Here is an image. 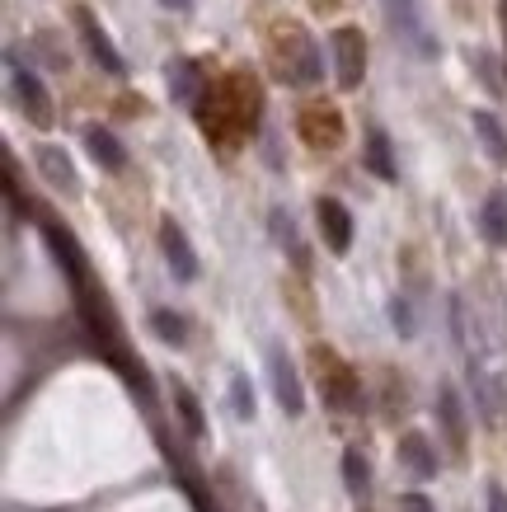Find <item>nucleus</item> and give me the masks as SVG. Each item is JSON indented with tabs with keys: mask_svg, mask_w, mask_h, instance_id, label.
<instances>
[{
	"mask_svg": "<svg viewBox=\"0 0 507 512\" xmlns=\"http://www.w3.org/2000/svg\"><path fill=\"white\" fill-rule=\"evenodd\" d=\"M329 52H334L338 85H343V90H357L362 76H367V38H362V29H334Z\"/></svg>",
	"mask_w": 507,
	"mask_h": 512,
	"instance_id": "1",
	"label": "nucleus"
},
{
	"mask_svg": "<svg viewBox=\"0 0 507 512\" xmlns=\"http://www.w3.org/2000/svg\"><path fill=\"white\" fill-rule=\"evenodd\" d=\"M385 19H390V29L400 33V38L414 47L418 57H437V52H442V47H437V38L423 29L418 0H385Z\"/></svg>",
	"mask_w": 507,
	"mask_h": 512,
	"instance_id": "2",
	"label": "nucleus"
},
{
	"mask_svg": "<svg viewBox=\"0 0 507 512\" xmlns=\"http://www.w3.org/2000/svg\"><path fill=\"white\" fill-rule=\"evenodd\" d=\"M268 376H273V395H277V404H282V414L296 419V414L306 409V390H301V376H296L292 357L282 353V348L268 353Z\"/></svg>",
	"mask_w": 507,
	"mask_h": 512,
	"instance_id": "3",
	"label": "nucleus"
},
{
	"mask_svg": "<svg viewBox=\"0 0 507 512\" xmlns=\"http://www.w3.org/2000/svg\"><path fill=\"white\" fill-rule=\"evenodd\" d=\"M43 240H47V249H52V259L66 268L71 287H85V282H90V264H85V254H80L76 235L66 231V226H57V221H47V226H43Z\"/></svg>",
	"mask_w": 507,
	"mask_h": 512,
	"instance_id": "4",
	"label": "nucleus"
},
{
	"mask_svg": "<svg viewBox=\"0 0 507 512\" xmlns=\"http://www.w3.org/2000/svg\"><path fill=\"white\" fill-rule=\"evenodd\" d=\"M10 85H15V104L24 109V118L38 127L52 123V99H47L43 80L33 76V71H24V66H10Z\"/></svg>",
	"mask_w": 507,
	"mask_h": 512,
	"instance_id": "5",
	"label": "nucleus"
},
{
	"mask_svg": "<svg viewBox=\"0 0 507 512\" xmlns=\"http://www.w3.org/2000/svg\"><path fill=\"white\" fill-rule=\"evenodd\" d=\"M160 249H165V264H169V273H174L179 282H193V278H198V254H193V245H188L184 226L160 221Z\"/></svg>",
	"mask_w": 507,
	"mask_h": 512,
	"instance_id": "6",
	"label": "nucleus"
},
{
	"mask_svg": "<svg viewBox=\"0 0 507 512\" xmlns=\"http://www.w3.org/2000/svg\"><path fill=\"white\" fill-rule=\"evenodd\" d=\"M315 217H320L324 245L334 249V254H348V249H353V217H348V207H343V202L320 198L315 202Z\"/></svg>",
	"mask_w": 507,
	"mask_h": 512,
	"instance_id": "7",
	"label": "nucleus"
},
{
	"mask_svg": "<svg viewBox=\"0 0 507 512\" xmlns=\"http://www.w3.org/2000/svg\"><path fill=\"white\" fill-rule=\"evenodd\" d=\"M76 24H80V38H85V47H90V57H94V62L104 66L108 76H123V71H127V62H123V57H118V47L108 43V33L99 29V24H94V15H90V10H76Z\"/></svg>",
	"mask_w": 507,
	"mask_h": 512,
	"instance_id": "8",
	"label": "nucleus"
},
{
	"mask_svg": "<svg viewBox=\"0 0 507 512\" xmlns=\"http://www.w3.org/2000/svg\"><path fill=\"white\" fill-rule=\"evenodd\" d=\"M33 160H38V170H43L47 184H52V188H62L66 198H76V193H80L76 165H71V156H66L62 146H38V151H33Z\"/></svg>",
	"mask_w": 507,
	"mask_h": 512,
	"instance_id": "9",
	"label": "nucleus"
},
{
	"mask_svg": "<svg viewBox=\"0 0 507 512\" xmlns=\"http://www.w3.org/2000/svg\"><path fill=\"white\" fill-rule=\"evenodd\" d=\"M85 151H90V160L99 165V170H108V174H118L127 165L123 141L113 137L108 127H85Z\"/></svg>",
	"mask_w": 507,
	"mask_h": 512,
	"instance_id": "10",
	"label": "nucleus"
},
{
	"mask_svg": "<svg viewBox=\"0 0 507 512\" xmlns=\"http://www.w3.org/2000/svg\"><path fill=\"white\" fill-rule=\"evenodd\" d=\"M395 456L414 470L418 480H437V470H442V466H437V451L428 447V437H423V433H404L400 447H395Z\"/></svg>",
	"mask_w": 507,
	"mask_h": 512,
	"instance_id": "11",
	"label": "nucleus"
},
{
	"mask_svg": "<svg viewBox=\"0 0 507 512\" xmlns=\"http://www.w3.org/2000/svg\"><path fill=\"white\" fill-rule=\"evenodd\" d=\"M437 419H442V428H446V442L461 451L465 447V433H470V423H465V409H461V395H456V386H442V390H437Z\"/></svg>",
	"mask_w": 507,
	"mask_h": 512,
	"instance_id": "12",
	"label": "nucleus"
},
{
	"mask_svg": "<svg viewBox=\"0 0 507 512\" xmlns=\"http://www.w3.org/2000/svg\"><path fill=\"white\" fill-rule=\"evenodd\" d=\"M292 80L296 85H320L324 80V57H320V47L310 43L306 33H296V43H292Z\"/></svg>",
	"mask_w": 507,
	"mask_h": 512,
	"instance_id": "13",
	"label": "nucleus"
},
{
	"mask_svg": "<svg viewBox=\"0 0 507 512\" xmlns=\"http://www.w3.org/2000/svg\"><path fill=\"white\" fill-rule=\"evenodd\" d=\"M367 170L381 179V184H395L400 179V165H395V151H390V137H385L381 127L367 132Z\"/></svg>",
	"mask_w": 507,
	"mask_h": 512,
	"instance_id": "14",
	"label": "nucleus"
},
{
	"mask_svg": "<svg viewBox=\"0 0 507 512\" xmlns=\"http://www.w3.org/2000/svg\"><path fill=\"white\" fill-rule=\"evenodd\" d=\"M479 231H484L489 245H507V193L503 188L484 198V207H479Z\"/></svg>",
	"mask_w": 507,
	"mask_h": 512,
	"instance_id": "15",
	"label": "nucleus"
},
{
	"mask_svg": "<svg viewBox=\"0 0 507 512\" xmlns=\"http://www.w3.org/2000/svg\"><path fill=\"white\" fill-rule=\"evenodd\" d=\"M169 395H174V409H179V419H184L188 437H207V419H202L198 395H193L184 381H169Z\"/></svg>",
	"mask_w": 507,
	"mask_h": 512,
	"instance_id": "16",
	"label": "nucleus"
},
{
	"mask_svg": "<svg viewBox=\"0 0 507 512\" xmlns=\"http://www.w3.org/2000/svg\"><path fill=\"white\" fill-rule=\"evenodd\" d=\"M343 489H348V498L353 503H362V498L371 494V470H367V456L357 447L343 451Z\"/></svg>",
	"mask_w": 507,
	"mask_h": 512,
	"instance_id": "17",
	"label": "nucleus"
},
{
	"mask_svg": "<svg viewBox=\"0 0 507 512\" xmlns=\"http://www.w3.org/2000/svg\"><path fill=\"white\" fill-rule=\"evenodd\" d=\"M470 127H475V137L484 141V151H489L493 160H507V137H503V123L493 118L489 109H475L470 113Z\"/></svg>",
	"mask_w": 507,
	"mask_h": 512,
	"instance_id": "18",
	"label": "nucleus"
},
{
	"mask_svg": "<svg viewBox=\"0 0 507 512\" xmlns=\"http://www.w3.org/2000/svg\"><path fill=\"white\" fill-rule=\"evenodd\" d=\"M165 76H169V94H174L179 104H193L202 94V71L193 62H169Z\"/></svg>",
	"mask_w": 507,
	"mask_h": 512,
	"instance_id": "19",
	"label": "nucleus"
},
{
	"mask_svg": "<svg viewBox=\"0 0 507 512\" xmlns=\"http://www.w3.org/2000/svg\"><path fill=\"white\" fill-rule=\"evenodd\" d=\"M151 329H155V339L169 343V348H179V343L188 339L184 315H174V311H151Z\"/></svg>",
	"mask_w": 507,
	"mask_h": 512,
	"instance_id": "20",
	"label": "nucleus"
},
{
	"mask_svg": "<svg viewBox=\"0 0 507 512\" xmlns=\"http://www.w3.org/2000/svg\"><path fill=\"white\" fill-rule=\"evenodd\" d=\"M231 409H235V419H240V423H249V419H254V409H259L254 386H249L245 372H231Z\"/></svg>",
	"mask_w": 507,
	"mask_h": 512,
	"instance_id": "21",
	"label": "nucleus"
},
{
	"mask_svg": "<svg viewBox=\"0 0 507 512\" xmlns=\"http://www.w3.org/2000/svg\"><path fill=\"white\" fill-rule=\"evenodd\" d=\"M390 325H395V334H400V339H414V334H418L414 306H409L404 296H395V301H390Z\"/></svg>",
	"mask_w": 507,
	"mask_h": 512,
	"instance_id": "22",
	"label": "nucleus"
},
{
	"mask_svg": "<svg viewBox=\"0 0 507 512\" xmlns=\"http://www.w3.org/2000/svg\"><path fill=\"white\" fill-rule=\"evenodd\" d=\"M273 235H277V245H282V249H296V226H292V217L273 212Z\"/></svg>",
	"mask_w": 507,
	"mask_h": 512,
	"instance_id": "23",
	"label": "nucleus"
},
{
	"mask_svg": "<svg viewBox=\"0 0 507 512\" xmlns=\"http://www.w3.org/2000/svg\"><path fill=\"white\" fill-rule=\"evenodd\" d=\"M400 512H437V508H432L423 494H404V498H400Z\"/></svg>",
	"mask_w": 507,
	"mask_h": 512,
	"instance_id": "24",
	"label": "nucleus"
},
{
	"mask_svg": "<svg viewBox=\"0 0 507 512\" xmlns=\"http://www.w3.org/2000/svg\"><path fill=\"white\" fill-rule=\"evenodd\" d=\"M489 512H507V489L503 484H489Z\"/></svg>",
	"mask_w": 507,
	"mask_h": 512,
	"instance_id": "25",
	"label": "nucleus"
},
{
	"mask_svg": "<svg viewBox=\"0 0 507 512\" xmlns=\"http://www.w3.org/2000/svg\"><path fill=\"white\" fill-rule=\"evenodd\" d=\"M165 10H193V0H160Z\"/></svg>",
	"mask_w": 507,
	"mask_h": 512,
	"instance_id": "26",
	"label": "nucleus"
}]
</instances>
